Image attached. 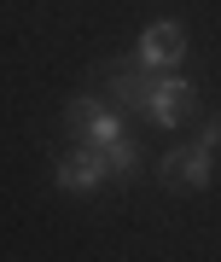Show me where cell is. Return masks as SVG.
I'll return each mask as SVG.
<instances>
[{"label":"cell","mask_w":221,"mask_h":262,"mask_svg":"<svg viewBox=\"0 0 221 262\" xmlns=\"http://www.w3.org/2000/svg\"><path fill=\"white\" fill-rule=\"evenodd\" d=\"M198 146H204V151H215V146H221V111H210V122L198 128Z\"/></svg>","instance_id":"ba28073f"},{"label":"cell","mask_w":221,"mask_h":262,"mask_svg":"<svg viewBox=\"0 0 221 262\" xmlns=\"http://www.w3.org/2000/svg\"><path fill=\"white\" fill-rule=\"evenodd\" d=\"M157 181L175 187V192H204L215 181V151H204L198 140L181 146V151H163V158H157Z\"/></svg>","instance_id":"3957f363"},{"label":"cell","mask_w":221,"mask_h":262,"mask_svg":"<svg viewBox=\"0 0 221 262\" xmlns=\"http://www.w3.org/2000/svg\"><path fill=\"white\" fill-rule=\"evenodd\" d=\"M192 105H198V88L186 82V76L157 70V76H151V94H146V111H140V117H146L151 128H181Z\"/></svg>","instance_id":"7a4b0ae2"},{"label":"cell","mask_w":221,"mask_h":262,"mask_svg":"<svg viewBox=\"0 0 221 262\" xmlns=\"http://www.w3.org/2000/svg\"><path fill=\"white\" fill-rule=\"evenodd\" d=\"M99 158H105V181H134L140 175V146L122 134V140H110V146H99Z\"/></svg>","instance_id":"52a82bcc"},{"label":"cell","mask_w":221,"mask_h":262,"mask_svg":"<svg viewBox=\"0 0 221 262\" xmlns=\"http://www.w3.org/2000/svg\"><path fill=\"white\" fill-rule=\"evenodd\" d=\"M151 76L140 58H110V70H105V99L117 105V111H146V94H151Z\"/></svg>","instance_id":"5b68a950"},{"label":"cell","mask_w":221,"mask_h":262,"mask_svg":"<svg viewBox=\"0 0 221 262\" xmlns=\"http://www.w3.org/2000/svg\"><path fill=\"white\" fill-rule=\"evenodd\" d=\"M64 128L76 134V146H110V140H122V111L110 105L105 94H76L64 105Z\"/></svg>","instance_id":"6da1fadb"},{"label":"cell","mask_w":221,"mask_h":262,"mask_svg":"<svg viewBox=\"0 0 221 262\" xmlns=\"http://www.w3.org/2000/svg\"><path fill=\"white\" fill-rule=\"evenodd\" d=\"M53 181H58V192H76V198L99 192V187H105V158H99V146H70L64 158H58Z\"/></svg>","instance_id":"8992f818"},{"label":"cell","mask_w":221,"mask_h":262,"mask_svg":"<svg viewBox=\"0 0 221 262\" xmlns=\"http://www.w3.org/2000/svg\"><path fill=\"white\" fill-rule=\"evenodd\" d=\"M134 58L146 70H175L181 58H186V29L175 24V18H157V24H146L140 29V47H134Z\"/></svg>","instance_id":"277c9868"}]
</instances>
